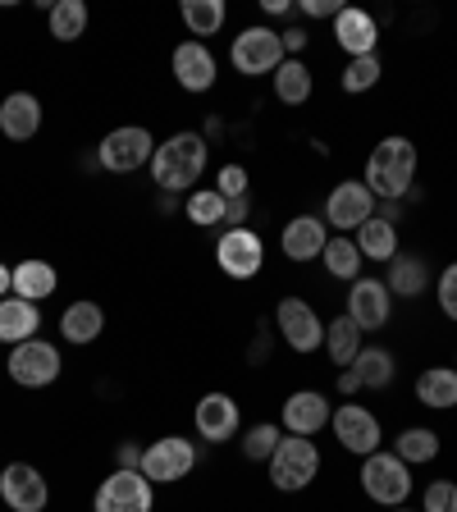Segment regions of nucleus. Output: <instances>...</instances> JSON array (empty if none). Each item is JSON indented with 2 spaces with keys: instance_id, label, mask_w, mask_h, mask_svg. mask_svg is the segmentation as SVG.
<instances>
[{
  "instance_id": "obj_20",
  "label": "nucleus",
  "mask_w": 457,
  "mask_h": 512,
  "mask_svg": "<svg viewBox=\"0 0 457 512\" xmlns=\"http://www.w3.org/2000/svg\"><path fill=\"white\" fill-rule=\"evenodd\" d=\"M42 128V101L32 92H10L0 101V133L10 142H28Z\"/></svg>"
},
{
  "instance_id": "obj_26",
  "label": "nucleus",
  "mask_w": 457,
  "mask_h": 512,
  "mask_svg": "<svg viewBox=\"0 0 457 512\" xmlns=\"http://www.w3.org/2000/svg\"><path fill=\"white\" fill-rule=\"evenodd\" d=\"M357 252H362V261H394L398 256V224L380 220V215H371V220L357 229Z\"/></svg>"
},
{
  "instance_id": "obj_28",
  "label": "nucleus",
  "mask_w": 457,
  "mask_h": 512,
  "mask_svg": "<svg viewBox=\"0 0 457 512\" xmlns=\"http://www.w3.org/2000/svg\"><path fill=\"white\" fill-rule=\"evenodd\" d=\"M325 352H330V362L339 366V371H348V366L357 362V352H362V330L352 325L348 311L325 325Z\"/></svg>"
},
{
  "instance_id": "obj_29",
  "label": "nucleus",
  "mask_w": 457,
  "mask_h": 512,
  "mask_svg": "<svg viewBox=\"0 0 457 512\" xmlns=\"http://www.w3.org/2000/svg\"><path fill=\"white\" fill-rule=\"evenodd\" d=\"M348 371H352V380H357V389H389V384H394V352L362 348Z\"/></svg>"
},
{
  "instance_id": "obj_40",
  "label": "nucleus",
  "mask_w": 457,
  "mask_h": 512,
  "mask_svg": "<svg viewBox=\"0 0 457 512\" xmlns=\"http://www.w3.org/2000/svg\"><path fill=\"white\" fill-rule=\"evenodd\" d=\"M435 293H439V311H444L448 320H457V261L444 270V275H439V288H435Z\"/></svg>"
},
{
  "instance_id": "obj_14",
  "label": "nucleus",
  "mask_w": 457,
  "mask_h": 512,
  "mask_svg": "<svg viewBox=\"0 0 457 512\" xmlns=\"http://www.w3.org/2000/svg\"><path fill=\"white\" fill-rule=\"evenodd\" d=\"M375 215V197H371V188H366L362 179H348V183H339V188L325 197V224H334V229H362L366 220Z\"/></svg>"
},
{
  "instance_id": "obj_38",
  "label": "nucleus",
  "mask_w": 457,
  "mask_h": 512,
  "mask_svg": "<svg viewBox=\"0 0 457 512\" xmlns=\"http://www.w3.org/2000/svg\"><path fill=\"white\" fill-rule=\"evenodd\" d=\"M421 512H457V485L453 480H430L421 494Z\"/></svg>"
},
{
  "instance_id": "obj_27",
  "label": "nucleus",
  "mask_w": 457,
  "mask_h": 512,
  "mask_svg": "<svg viewBox=\"0 0 457 512\" xmlns=\"http://www.w3.org/2000/svg\"><path fill=\"white\" fill-rule=\"evenodd\" d=\"M416 398H421V407H435V412L457 407V371L453 366H430V371H421L416 375Z\"/></svg>"
},
{
  "instance_id": "obj_10",
  "label": "nucleus",
  "mask_w": 457,
  "mask_h": 512,
  "mask_svg": "<svg viewBox=\"0 0 457 512\" xmlns=\"http://www.w3.org/2000/svg\"><path fill=\"white\" fill-rule=\"evenodd\" d=\"M215 261H220V270L229 279H252V275H261L266 247H261V238L252 229L229 224V234H220V243H215Z\"/></svg>"
},
{
  "instance_id": "obj_5",
  "label": "nucleus",
  "mask_w": 457,
  "mask_h": 512,
  "mask_svg": "<svg viewBox=\"0 0 457 512\" xmlns=\"http://www.w3.org/2000/svg\"><path fill=\"white\" fill-rule=\"evenodd\" d=\"M156 156V138H151L142 124H124V128H110L101 147H96V160L106 165L110 174H133L142 165H151Z\"/></svg>"
},
{
  "instance_id": "obj_4",
  "label": "nucleus",
  "mask_w": 457,
  "mask_h": 512,
  "mask_svg": "<svg viewBox=\"0 0 457 512\" xmlns=\"http://www.w3.org/2000/svg\"><path fill=\"white\" fill-rule=\"evenodd\" d=\"M320 471V448L302 435H284L275 448V458H270V480H275V490L293 494V490H307L311 480Z\"/></svg>"
},
{
  "instance_id": "obj_31",
  "label": "nucleus",
  "mask_w": 457,
  "mask_h": 512,
  "mask_svg": "<svg viewBox=\"0 0 457 512\" xmlns=\"http://www.w3.org/2000/svg\"><path fill=\"white\" fill-rule=\"evenodd\" d=\"M311 69L302 60H284L275 69V96L284 101V106H307L311 101Z\"/></svg>"
},
{
  "instance_id": "obj_30",
  "label": "nucleus",
  "mask_w": 457,
  "mask_h": 512,
  "mask_svg": "<svg viewBox=\"0 0 457 512\" xmlns=\"http://www.w3.org/2000/svg\"><path fill=\"white\" fill-rule=\"evenodd\" d=\"M46 23H51L55 42H78L87 32V23H92V14H87L83 0H55L51 10H46Z\"/></svg>"
},
{
  "instance_id": "obj_41",
  "label": "nucleus",
  "mask_w": 457,
  "mask_h": 512,
  "mask_svg": "<svg viewBox=\"0 0 457 512\" xmlns=\"http://www.w3.org/2000/svg\"><path fill=\"white\" fill-rule=\"evenodd\" d=\"M339 10H343L339 0H302L298 5V14H307V19H334Z\"/></svg>"
},
{
  "instance_id": "obj_45",
  "label": "nucleus",
  "mask_w": 457,
  "mask_h": 512,
  "mask_svg": "<svg viewBox=\"0 0 457 512\" xmlns=\"http://www.w3.org/2000/svg\"><path fill=\"white\" fill-rule=\"evenodd\" d=\"M266 14H293V5L288 0H266Z\"/></svg>"
},
{
  "instance_id": "obj_16",
  "label": "nucleus",
  "mask_w": 457,
  "mask_h": 512,
  "mask_svg": "<svg viewBox=\"0 0 457 512\" xmlns=\"http://www.w3.org/2000/svg\"><path fill=\"white\" fill-rule=\"evenodd\" d=\"M334 42H339L352 60H357V55H375L380 23H375V14L357 10V5H343V10L334 14Z\"/></svg>"
},
{
  "instance_id": "obj_1",
  "label": "nucleus",
  "mask_w": 457,
  "mask_h": 512,
  "mask_svg": "<svg viewBox=\"0 0 457 512\" xmlns=\"http://www.w3.org/2000/svg\"><path fill=\"white\" fill-rule=\"evenodd\" d=\"M416 165H421V156H416L412 138L394 133V138L375 142L362 183L371 188L375 202H403L407 192H412V183H416Z\"/></svg>"
},
{
  "instance_id": "obj_44",
  "label": "nucleus",
  "mask_w": 457,
  "mask_h": 512,
  "mask_svg": "<svg viewBox=\"0 0 457 512\" xmlns=\"http://www.w3.org/2000/svg\"><path fill=\"white\" fill-rule=\"evenodd\" d=\"M247 215V197H238V202H229V215H224V220H243Z\"/></svg>"
},
{
  "instance_id": "obj_32",
  "label": "nucleus",
  "mask_w": 457,
  "mask_h": 512,
  "mask_svg": "<svg viewBox=\"0 0 457 512\" xmlns=\"http://www.w3.org/2000/svg\"><path fill=\"white\" fill-rule=\"evenodd\" d=\"M394 453L407 462V467H421V462L439 458V435L430 426H407L403 435L394 439Z\"/></svg>"
},
{
  "instance_id": "obj_17",
  "label": "nucleus",
  "mask_w": 457,
  "mask_h": 512,
  "mask_svg": "<svg viewBox=\"0 0 457 512\" xmlns=\"http://www.w3.org/2000/svg\"><path fill=\"white\" fill-rule=\"evenodd\" d=\"M330 403H325V394H316V389H298V394H288L284 403V430L288 435H302L311 439L316 430L330 426Z\"/></svg>"
},
{
  "instance_id": "obj_8",
  "label": "nucleus",
  "mask_w": 457,
  "mask_h": 512,
  "mask_svg": "<svg viewBox=\"0 0 457 512\" xmlns=\"http://www.w3.org/2000/svg\"><path fill=\"white\" fill-rule=\"evenodd\" d=\"M192 467H197V448H192V439L165 435V439H156V444L142 448V467L138 471L151 480V485H174V480H183Z\"/></svg>"
},
{
  "instance_id": "obj_12",
  "label": "nucleus",
  "mask_w": 457,
  "mask_h": 512,
  "mask_svg": "<svg viewBox=\"0 0 457 512\" xmlns=\"http://www.w3.org/2000/svg\"><path fill=\"white\" fill-rule=\"evenodd\" d=\"M334 426V439H339L348 453H357V458H371V453H380V421H375V412H366L362 403H343L339 412L330 416Z\"/></svg>"
},
{
  "instance_id": "obj_6",
  "label": "nucleus",
  "mask_w": 457,
  "mask_h": 512,
  "mask_svg": "<svg viewBox=\"0 0 457 512\" xmlns=\"http://www.w3.org/2000/svg\"><path fill=\"white\" fill-rule=\"evenodd\" d=\"M284 42H279L275 28H243L229 46V64H234L238 74L247 78H261V74H275L279 64H284Z\"/></svg>"
},
{
  "instance_id": "obj_37",
  "label": "nucleus",
  "mask_w": 457,
  "mask_h": 512,
  "mask_svg": "<svg viewBox=\"0 0 457 512\" xmlns=\"http://www.w3.org/2000/svg\"><path fill=\"white\" fill-rule=\"evenodd\" d=\"M279 439H284V430L270 426V421H266V426H252V430H247V439H243V453L252 462H270V458H275V448H279Z\"/></svg>"
},
{
  "instance_id": "obj_42",
  "label": "nucleus",
  "mask_w": 457,
  "mask_h": 512,
  "mask_svg": "<svg viewBox=\"0 0 457 512\" xmlns=\"http://www.w3.org/2000/svg\"><path fill=\"white\" fill-rule=\"evenodd\" d=\"M115 458H119V467L138 471V467H142V448H138V444H119V453H115Z\"/></svg>"
},
{
  "instance_id": "obj_39",
  "label": "nucleus",
  "mask_w": 457,
  "mask_h": 512,
  "mask_svg": "<svg viewBox=\"0 0 457 512\" xmlns=\"http://www.w3.org/2000/svg\"><path fill=\"white\" fill-rule=\"evenodd\" d=\"M215 192H220L224 202H238V197H247V170H243V165H224Z\"/></svg>"
},
{
  "instance_id": "obj_15",
  "label": "nucleus",
  "mask_w": 457,
  "mask_h": 512,
  "mask_svg": "<svg viewBox=\"0 0 457 512\" xmlns=\"http://www.w3.org/2000/svg\"><path fill=\"white\" fill-rule=\"evenodd\" d=\"M394 311V293L384 288V279H352V293H348V316L357 330H380L384 320Z\"/></svg>"
},
{
  "instance_id": "obj_7",
  "label": "nucleus",
  "mask_w": 457,
  "mask_h": 512,
  "mask_svg": "<svg viewBox=\"0 0 457 512\" xmlns=\"http://www.w3.org/2000/svg\"><path fill=\"white\" fill-rule=\"evenodd\" d=\"M156 503V485L142 471L115 467V476L101 480V490L92 499V512H151Z\"/></svg>"
},
{
  "instance_id": "obj_25",
  "label": "nucleus",
  "mask_w": 457,
  "mask_h": 512,
  "mask_svg": "<svg viewBox=\"0 0 457 512\" xmlns=\"http://www.w3.org/2000/svg\"><path fill=\"white\" fill-rule=\"evenodd\" d=\"M55 284H60V275H55L51 261H37V256H32V261H19V266H14V298H23V302L51 298Z\"/></svg>"
},
{
  "instance_id": "obj_18",
  "label": "nucleus",
  "mask_w": 457,
  "mask_h": 512,
  "mask_svg": "<svg viewBox=\"0 0 457 512\" xmlns=\"http://www.w3.org/2000/svg\"><path fill=\"white\" fill-rule=\"evenodd\" d=\"M192 426H197L202 439L224 444V439L238 435V403L229 394H206L202 403H197V412H192Z\"/></svg>"
},
{
  "instance_id": "obj_2",
  "label": "nucleus",
  "mask_w": 457,
  "mask_h": 512,
  "mask_svg": "<svg viewBox=\"0 0 457 512\" xmlns=\"http://www.w3.org/2000/svg\"><path fill=\"white\" fill-rule=\"evenodd\" d=\"M206 138L202 133H174L151 156V183L165 192H188L206 170Z\"/></svg>"
},
{
  "instance_id": "obj_3",
  "label": "nucleus",
  "mask_w": 457,
  "mask_h": 512,
  "mask_svg": "<svg viewBox=\"0 0 457 512\" xmlns=\"http://www.w3.org/2000/svg\"><path fill=\"white\" fill-rule=\"evenodd\" d=\"M362 490L371 503L403 508L412 494V467L398 453H371V458H362Z\"/></svg>"
},
{
  "instance_id": "obj_46",
  "label": "nucleus",
  "mask_w": 457,
  "mask_h": 512,
  "mask_svg": "<svg viewBox=\"0 0 457 512\" xmlns=\"http://www.w3.org/2000/svg\"><path fill=\"white\" fill-rule=\"evenodd\" d=\"M394 512H412V508H394Z\"/></svg>"
},
{
  "instance_id": "obj_33",
  "label": "nucleus",
  "mask_w": 457,
  "mask_h": 512,
  "mask_svg": "<svg viewBox=\"0 0 457 512\" xmlns=\"http://www.w3.org/2000/svg\"><path fill=\"white\" fill-rule=\"evenodd\" d=\"M320 261H325V270H330L334 279H362V252H357V243H352V238H343V234L325 243Z\"/></svg>"
},
{
  "instance_id": "obj_35",
  "label": "nucleus",
  "mask_w": 457,
  "mask_h": 512,
  "mask_svg": "<svg viewBox=\"0 0 457 512\" xmlns=\"http://www.w3.org/2000/svg\"><path fill=\"white\" fill-rule=\"evenodd\" d=\"M183 211H188L192 224L211 229V224H220L224 215H229V202H224L215 188H192V192H188V206H183Z\"/></svg>"
},
{
  "instance_id": "obj_47",
  "label": "nucleus",
  "mask_w": 457,
  "mask_h": 512,
  "mask_svg": "<svg viewBox=\"0 0 457 512\" xmlns=\"http://www.w3.org/2000/svg\"><path fill=\"white\" fill-rule=\"evenodd\" d=\"M453 371H457V362H453Z\"/></svg>"
},
{
  "instance_id": "obj_22",
  "label": "nucleus",
  "mask_w": 457,
  "mask_h": 512,
  "mask_svg": "<svg viewBox=\"0 0 457 512\" xmlns=\"http://www.w3.org/2000/svg\"><path fill=\"white\" fill-rule=\"evenodd\" d=\"M37 330H42V316H37V302H23V298H0V343H10V348H19V343L37 339Z\"/></svg>"
},
{
  "instance_id": "obj_11",
  "label": "nucleus",
  "mask_w": 457,
  "mask_h": 512,
  "mask_svg": "<svg viewBox=\"0 0 457 512\" xmlns=\"http://www.w3.org/2000/svg\"><path fill=\"white\" fill-rule=\"evenodd\" d=\"M0 499L10 503V512H46L51 503V485L37 467L28 462H10V467L0 471Z\"/></svg>"
},
{
  "instance_id": "obj_21",
  "label": "nucleus",
  "mask_w": 457,
  "mask_h": 512,
  "mask_svg": "<svg viewBox=\"0 0 457 512\" xmlns=\"http://www.w3.org/2000/svg\"><path fill=\"white\" fill-rule=\"evenodd\" d=\"M325 243H330V234H325V220H316V215L288 220L284 234H279V247H284L288 261H316L325 252Z\"/></svg>"
},
{
  "instance_id": "obj_13",
  "label": "nucleus",
  "mask_w": 457,
  "mask_h": 512,
  "mask_svg": "<svg viewBox=\"0 0 457 512\" xmlns=\"http://www.w3.org/2000/svg\"><path fill=\"white\" fill-rule=\"evenodd\" d=\"M275 320H279V330H284V343L293 352H316V348H325V325H320V316H316V307L311 302H302V298H284L279 302V311H275Z\"/></svg>"
},
{
  "instance_id": "obj_9",
  "label": "nucleus",
  "mask_w": 457,
  "mask_h": 512,
  "mask_svg": "<svg viewBox=\"0 0 457 512\" xmlns=\"http://www.w3.org/2000/svg\"><path fill=\"white\" fill-rule=\"evenodd\" d=\"M60 348L46 339H28L19 348H10V380L23 389H46L60 380Z\"/></svg>"
},
{
  "instance_id": "obj_43",
  "label": "nucleus",
  "mask_w": 457,
  "mask_h": 512,
  "mask_svg": "<svg viewBox=\"0 0 457 512\" xmlns=\"http://www.w3.org/2000/svg\"><path fill=\"white\" fill-rule=\"evenodd\" d=\"M10 293H14V270L0 266V298H10Z\"/></svg>"
},
{
  "instance_id": "obj_36",
  "label": "nucleus",
  "mask_w": 457,
  "mask_h": 512,
  "mask_svg": "<svg viewBox=\"0 0 457 512\" xmlns=\"http://www.w3.org/2000/svg\"><path fill=\"white\" fill-rule=\"evenodd\" d=\"M380 83V55H357V60H348V69H343V92H371V87Z\"/></svg>"
},
{
  "instance_id": "obj_23",
  "label": "nucleus",
  "mask_w": 457,
  "mask_h": 512,
  "mask_svg": "<svg viewBox=\"0 0 457 512\" xmlns=\"http://www.w3.org/2000/svg\"><path fill=\"white\" fill-rule=\"evenodd\" d=\"M384 288H389L394 298H421V293L430 288L426 256H416V252H398L394 261H389V279H384Z\"/></svg>"
},
{
  "instance_id": "obj_24",
  "label": "nucleus",
  "mask_w": 457,
  "mask_h": 512,
  "mask_svg": "<svg viewBox=\"0 0 457 512\" xmlns=\"http://www.w3.org/2000/svg\"><path fill=\"white\" fill-rule=\"evenodd\" d=\"M101 330H106V311L96 307V302H69L64 307V316H60V334L69 343H96L101 339Z\"/></svg>"
},
{
  "instance_id": "obj_19",
  "label": "nucleus",
  "mask_w": 457,
  "mask_h": 512,
  "mask_svg": "<svg viewBox=\"0 0 457 512\" xmlns=\"http://www.w3.org/2000/svg\"><path fill=\"white\" fill-rule=\"evenodd\" d=\"M174 78L183 92H211L215 87V55L206 51V42H183L174 46Z\"/></svg>"
},
{
  "instance_id": "obj_34",
  "label": "nucleus",
  "mask_w": 457,
  "mask_h": 512,
  "mask_svg": "<svg viewBox=\"0 0 457 512\" xmlns=\"http://www.w3.org/2000/svg\"><path fill=\"white\" fill-rule=\"evenodd\" d=\"M179 14L192 37H215L224 28V0H183Z\"/></svg>"
}]
</instances>
